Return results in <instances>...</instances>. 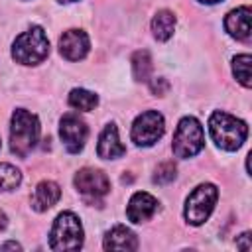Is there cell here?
Masks as SVG:
<instances>
[{"instance_id":"cell-4","label":"cell","mask_w":252,"mask_h":252,"mask_svg":"<svg viewBox=\"0 0 252 252\" xmlns=\"http://www.w3.org/2000/svg\"><path fill=\"white\" fill-rule=\"evenodd\" d=\"M49 246L51 250H79L83 246V226L77 215L71 211H65L57 215L53 226H51V236H49Z\"/></svg>"},{"instance_id":"cell-1","label":"cell","mask_w":252,"mask_h":252,"mask_svg":"<svg viewBox=\"0 0 252 252\" xmlns=\"http://www.w3.org/2000/svg\"><path fill=\"white\" fill-rule=\"evenodd\" d=\"M209 130H211V136H213V142L226 150V152H234L238 150L246 136H248V126L244 120L228 114V112H222V110H217L211 114L209 118Z\"/></svg>"},{"instance_id":"cell-25","label":"cell","mask_w":252,"mask_h":252,"mask_svg":"<svg viewBox=\"0 0 252 252\" xmlns=\"http://www.w3.org/2000/svg\"><path fill=\"white\" fill-rule=\"evenodd\" d=\"M6 224H8V219H6V215L0 211V230H4V228H6Z\"/></svg>"},{"instance_id":"cell-6","label":"cell","mask_w":252,"mask_h":252,"mask_svg":"<svg viewBox=\"0 0 252 252\" xmlns=\"http://www.w3.org/2000/svg\"><path fill=\"white\" fill-rule=\"evenodd\" d=\"M217 197H219V191L213 183L197 185L185 201V219H187V222L193 224V226L203 224L211 217V213L215 209V203H217Z\"/></svg>"},{"instance_id":"cell-24","label":"cell","mask_w":252,"mask_h":252,"mask_svg":"<svg viewBox=\"0 0 252 252\" xmlns=\"http://www.w3.org/2000/svg\"><path fill=\"white\" fill-rule=\"evenodd\" d=\"M0 248H2V250H8V248H12V250H20V244H18V242H6V244H2Z\"/></svg>"},{"instance_id":"cell-26","label":"cell","mask_w":252,"mask_h":252,"mask_svg":"<svg viewBox=\"0 0 252 252\" xmlns=\"http://www.w3.org/2000/svg\"><path fill=\"white\" fill-rule=\"evenodd\" d=\"M199 2H205V4H217V2H220V0H199Z\"/></svg>"},{"instance_id":"cell-15","label":"cell","mask_w":252,"mask_h":252,"mask_svg":"<svg viewBox=\"0 0 252 252\" xmlns=\"http://www.w3.org/2000/svg\"><path fill=\"white\" fill-rule=\"evenodd\" d=\"M61 197V189L55 181H41L37 183L35 191H33V197H32V207L39 213L51 209Z\"/></svg>"},{"instance_id":"cell-11","label":"cell","mask_w":252,"mask_h":252,"mask_svg":"<svg viewBox=\"0 0 252 252\" xmlns=\"http://www.w3.org/2000/svg\"><path fill=\"white\" fill-rule=\"evenodd\" d=\"M158 211V199L152 197L150 193L146 191H138L130 197L128 201V209H126V217L132 220V222H144L148 219L154 217V213Z\"/></svg>"},{"instance_id":"cell-22","label":"cell","mask_w":252,"mask_h":252,"mask_svg":"<svg viewBox=\"0 0 252 252\" xmlns=\"http://www.w3.org/2000/svg\"><path fill=\"white\" fill-rule=\"evenodd\" d=\"M150 87H152V93L158 94V96H163V94L167 93V89H169V85H167V81H165L163 77H156V79H152Z\"/></svg>"},{"instance_id":"cell-12","label":"cell","mask_w":252,"mask_h":252,"mask_svg":"<svg viewBox=\"0 0 252 252\" xmlns=\"http://www.w3.org/2000/svg\"><path fill=\"white\" fill-rule=\"evenodd\" d=\"M224 28L234 39L248 41L250 39V6H238L236 10L228 12V16L224 18Z\"/></svg>"},{"instance_id":"cell-23","label":"cell","mask_w":252,"mask_h":252,"mask_svg":"<svg viewBox=\"0 0 252 252\" xmlns=\"http://www.w3.org/2000/svg\"><path fill=\"white\" fill-rule=\"evenodd\" d=\"M248 238H250V232L240 234V238L236 240V246H238V248H242V250H250V248H252V244L248 242Z\"/></svg>"},{"instance_id":"cell-14","label":"cell","mask_w":252,"mask_h":252,"mask_svg":"<svg viewBox=\"0 0 252 252\" xmlns=\"http://www.w3.org/2000/svg\"><path fill=\"white\" fill-rule=\"evenodd\" d=\"M102 246H104V250H136L138 238L130 228L116 224L106 232Z\"/></svg>"},{"instance_id":"cell-17","label":"cell","mask_w":252,"mask_h":252,"mask_svg":"<svg viewBox=\"0 0 252 252\" xmlns=\"http://www.w3.org/2000/svg\"><path fill=\"white\" fill-rule=\"evenodd\" d=\"M69 104L75 110H83V112H91L96 104H98V96L91 91L85 89H73L69 94Z\"/></svg>"},{"instance_id":"cell-16","label":"cell","mask_w":252,"mask_h":252,"mask_svg":"<svg viewBox=\"0 0 252 252\" xmlns=\"http://www.w3.org/2000/svg\"><path fill=\"white\" fill-rule=\"evenodd\" d=\"M173 28H175V16L169 10H159L154 20H152V32L154 37L159 41H165L173 35Z\"/></svg>"},{"instance_id":"cell-8","label":"cell","mask_w":252,"mask_h":252,"mask_svg":"<svg viewBox=\"0 0 252 252\" xmlns=\"http://www.w3.org/2000/svg\"><path fill=\"white\" fill-rule=\"evenodd\" d=\"M75 187L77 191L89 199H100L110 191V179L106 177V173H102L100 169H93V167H83L77 171L75 175Z\"/></svg>"},{"instance_id":"cell-2","label":"cell","mask_w":252,"mask_h":252,"mask_svg":"<svg viewBox=\"0 0 252 252\" xmlns=\"http://www.w3.org/2000/svg\"><path fill=\"white\" fill-rule=\"evenodd\" d=\"M39 138L37 116L26 108H16L10 120V148L18 158H28Z\"/></svg>"},{"instance_id":"cell-19","label":"cell","mask_w":252,"mask_h":252,"mask_svg":"<svg viewBox=\"0 0 252 252\" xmlns=\"http://www.w3.org/2000/svg\"><path fill=\"white\" fill-rule=\"evenodd\" d=\"M250 63H252V57L248 53H240L232 59V71H234V77L236 81L242 85V87H250L252 85V75H250Z\"/></svg>"},{"instance_id":"cell-20","label":"cell","mask_w":252,"mask_h":252,"mask_svg":"<svg viewBox=\"0 0 252 252\" xmlns=\"http://www.w3.org/2000/svg\"><path fill=\"white\" fill-rule=\"evenodd\" d=\"M22 173L12 163H0V191H12L20 185Z\"/></svg>"},{"instance_id":"cell-21","label":"cell","mask_w":252,"mask_h":252,"mask_svg":"<svg viewBox=\"0 0 252 252\" xmlns=\"http://www.w3.org/2000/svg\"><path fill=\"white\" fill-rule=\"evenodd\" d=\"M175 179V165L173 161H163L156 167V173H154V183L158 185H165V183H171Z\"/></svg>"},{"instance_id":"cell-7","label":"cell","mask_w":252,"mask_h":252,"mask_svg":"<svg viewBox=\"0 0 252 252\" xmlns=\"http://www.w3.org/2000/svg\"><path fill=\"white\" fill-rule=\"evenodd\" d=\"M165 132L163 116L158 110H146L136 116L132 124V142L136 146H152L156 144Z\"/></svg>"},{"instance_id":"cell-13","label":"cell","mask_w":252,"mask_h":252,"mask_svg":"<svg viewBox=\"0 0 252 252\" xmlns=\"http://www.w3.org/2000/svg\"><path fill=\"white\" fill-rule=\"evenodd\" d=\"M96 154L102 158V159H116V158H122L126 154V148L120 144V138H118V130L114 124H108L104 126L100 138H98V146H96Z\"/></svg>"},{"instance_id":"cell-5","label":"cell","mask_w":252,"mask_h":252,"mask_svg":"<svg viewBox=\"0 0 252 252\" xmlns=\"http://www.w3.org/2000/svg\"><path fill=\"white\" fill-rule=\"evenodd\" d=\"M205 146V132L197 118L185 116L179 120L173 134V154L181 159L197 156Z\"/></svg>"},{"instance_id":"cell-3","label":"cell","mask_w":252,"mask_h":252,"mask_svg":"<svg viewBox=\"0 0 252 252\" xmlns=\"http://www.w3.org/2000/svg\"><path fill=\"white\" fill-rule=\"evenodd\" d=\"M49 55V39L43 28L33 26L20 33L12 43V57L22 65H37Z\"/></svg>"},{"instance_id":"cell-10","label":"cell","mask_w":252,"mask_h":252,"mask_svg":"<svg viewBox=\"0 0 252 252\" xmlns=\"http://www.w3.org/2000/svg\"><path fill=\"white\" fill-rule=\"evenodd\" d=\"M89 35L83 30H67L59 37V53L69 61H79L89 53Z\"/></svg>"},{"instance_id":"cell-28","label":"cell","mask_w":252,"mask_h":252,"mask_svg":"<svg viewBox=\"0 0 252 252\" xmlns=\"http://www.w3.org/2000/svg\"><path fill=\"white\" fill-rule=\"evenodd\" d=\"M0 146H2V140H0Z\"/></svg>"},{"instance_id":"cell-27","label":"cell","mask_w":252,"mask_h":252,"mask_svg":"<svg viewBox=\"0 0 252 252\" xmlns=\"http://www.w3.org/2000/svg\"><path fill=\"white\" fill-rule=\"evenodd\" d=\"M57 2H61V4H69V2H77V0H57Z\"/></svg>"},{"instance_id":"cell-18","label":"cell","mask_w":252,"mask_h":252,"mask_svg":"<svg viewBox=\"0 0 252 252\" xmlns=\"http://www.w3.org/2000/svg\"><path fill=\"white\" fill-rule=\"evenodd\" d=\"M132 73L136 81H148L152 73V57L146 49H140L132 55Z\"/></svg>"},{"instance_id":"cell-9","label":"cell","mask_w":252,"mask_h":252,"mask_svg":"<svg viewBox=\"0 0 252 252\" xmlns=\"http://www.w3.org/2000/svg\"><path fill=\"white\" fill-rule=\"evenodd\" d=\"M59 136L69 154H79L87 142L89 128L77 114L69 112V114H63V118L59 122Z\"/></svg>"}]
</instances>
